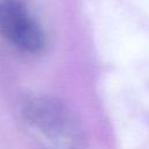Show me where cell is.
Listing matches in <instances>:
<instances>
[{"mask_svg": "<svg viewBox=\"0 0 149 149\" xmlns=\"http://www.w3.org/2000/svg\"><path fill=\"white\" fill-rule=\"evenodd\" d=\"M0 34L27 52H38L44 47L43 30L27 9L14 0L0 1Z\"/></svg>", "mask_w": 149, "mask_h": 149, "instance_id": "6da1fadb", "label": "cell"}, {"mask_svg": "<svg viewBox=\"0 0 149 149\" xmlns=\"http://www.w3.org/2000/svg\"><path fill=\"white\" fill-rule=\"evenodd\" d=\"M29 114L34 122L49 133L59 134L61 130L65 129L68 122L63 109L57 105L50 104V101H38L34 107H30Z\"/></svg>", "mask_w": 149, "mask_h": 149, "instance_id": "7a4b0ae2", "label": "cell"}]
</instances>
